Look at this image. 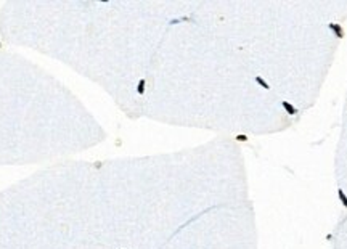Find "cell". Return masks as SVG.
Wrapping results in <instances>:
<instances>
[{
	"label": "cell",
	"instance_id": "cell-2",
	"mask_svg": "<svg viewBox=\"0 0 347 249\" xmlns=\"http://www.w3.org/2000/svg\"><path fill=\"white\" fill-rule=\"evenodd\" d=\"M330 27H331V29H333V31H336V32H337V34H339V37L342 35V31L339 29V26H337V24H330Z\"/></svg>",
	"mask_w": 347,
	"mask_h": 249
},
{
	"label": "cell",
	"instance_id": "cell-1",
	"mask_svg": "<svg viewBox=\"0 0 347 249\" xmlns=\"http://www.w3.org/2000/svg\"><path fill=\"white\" fill-rule=\"evenodd\" d=\"M283 108H284V109L286 111H288V114H296V112H297V109H296V108H293L291 105H289V103L288 101H283Z\"/></svg>",
	"mask_w": 347,
	"mask_h": 249
},
{
	"label": "cell",
	"instance_id": "cell-3",
	"mask_svg": "<svg viewBox=\"0 0 347 249\" xmlns=\"http://www.w3.org/2000/svg\"><path fill=\"white\" fill-rule=\"evenodd\" d=\"M256 82H257V84H260V85L264 87V88H269V84H267L265 81H262L260 77H257V79H256Z\"/></svg>",
	"mask_w": 347,
	"mask_h": 249
}]
</instances>
